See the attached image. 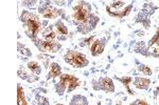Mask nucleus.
Listing matches in <instances>:
<instances>
[{
	"instance_id": "obj_16",
	"label": "nucleus",
	"mask_w": 159,
	"mask_h": 105,
	"mask_svg": "<svg viewBox=\"0 0 159 105\" xmlns=\"http://www.w3.org/2000/svg\"><path fill=\"white\" fill-rule=\"evenodd\" d=\"M130 80H132L130 78H123V79H122V82L124 83V85L129 86V83L130 82Z\"/></svg>"
},
{
	"instance_id": "obj_13",
	"label": "nucleus",
	"mask_w": 159,
	"mask_h": 105,
	"mask_svg": "<svg viewBox=\"0 0 159 105\" xmlns=\"http://www.w3.org/2000/svg\"><path fill=\"white\" fill-rule=\"evenodd\" d=\"M18 104L22 105V104H27L25 100V95H24V91H22L21 86H18Z\"/></svg>"
},
{
	"instance_id": "obj_10",
	"label": "nucleus",
	"mask_w": 159,
	"mask_h": 105,
	"mask_svg": "<svg viewBox=\"0 0 159 105\" xmlns=\"http://www.w3.org/2000/svg\"><path fill=\"white\" fill-rule=\"evenodd\" d=\"M148 84H150V80H148V79L139 78V79L136 80L135 85L137 86L138 88H148Z\"/></svg>"
},
{
	"instance_id": "obj_3",
	"label": "nucleus",
	"mask_w": 159,
	"mask_h": 105,
	"mask_svg": "<svg viewBox=\"0 0 159 105\" xmlns=\"http://www.w3.org/2000/svg\"><path fill=\"white\" fill-rule=\"evenodd\" d=\"M79 80L73 76L70 75H63L61 77V86L63 87V89H66L68 91H71L72 89H74L76 86L79 85Z\"/></svg>"
},
{
	"instance_id": "obj_2",
	"label": "nucleus",
	"mask_w": 159,
	"mask_h": 105,
	"mask_svg": "<svg viewBox=\"0 0 159 105\" xmlns=\"http://www.w3.org/2000/svg\"><path fill=\"white\" fill-rule=\"evenodd\" d=\"M65 60L75 67H82V66L87 65V63H88L85 56L76 52H69L65 56Z\"/></svg>"
},
{
	"instance_id": "obj_14",
	"label": "nucleus",
	"mask_w": 159,
	"mask_h": 105,
	"mask_svg": "<svg viewBox=\"0 0 159 105\" xmlns=\"http://www.w3.org/2000/svg\"><path fill=\"white\" fill-rule=\"evenodd\" d=\"M28 67H29L31 71H36L37 73H39V65H38L36 62H30L29 64H28Z\"/></svg>"
},
{
	"instance_id": "obj_18",
	"label": "nucleus",
	"mask_w": 159,
	"mask_h": 105,
	"mask_svg": "<svg viewBox=\"0 0 159 105\" xmlns=\"http://www.w3.org/2000/svg\"><path fill=\"white\" fill-rule=\"evenodd\" d=\"M55 1H56V2H57V1H58V3H61V2H63V1H64V0H55Z\"/></svg>"
},
{
	"instance_id": "obj_8",
	"label": "nucleus",
	"mask_w": 159,
	"mask_h": 105,
	"mask_svg": "<svg viewBox=\"0 0 159 105\" xmlns=\"http://www.w3.org/2000/svg\"><path fill=\"white\" fill-rule=\"evenodd\" d=\"M42 50L43 52H56V45L53 42H50V41H43L42 42Z\"/></svg>"
},
{
	"instance_id": "obj_12",
	"label": "nucleus",
	"mask_w": 159,
	"mask_h": 105,
	"mask_svg": "<svg viewBox=\"0 0 159 105\" xmlns=\"http://www.w3.org/2000/svg\"><path fill=\"white\" fill-rule=\"evenodd\" d=\"M55 30L60 35H67V33H68L67 29H66V27L64 26L61 22H58L57 24H55Z\"/></svg>"
},
{
	"instance_id": "obj_17",
	"label": "nucleus",
	"mask_w": 159,
	"mask_h": 105,
	"mask_svg": "<svg viewBox=\"0 0 159 105\" xmlns=\"http://www.w3.org/2000/svg\"><path fill=\"white\" fill-rule=\"evenodd\" d=\"M154 41H155V42H154V45H156V46H159V34H158L157 37L154 39Z\"/></svg>"
},
{
	"instance_id": "obj_5",
	"label": "nucleus",
	"mask_w": 159,
	"mask_h": 105,
	"mask_svg": "<svg viewBox=\"0 0 159 105\" xmlns=\"http://www.w3.org/2000/svg\"><path fill=\"white\" fill-rule=\"evenodd\" d=\"M39 13H42V15L43 17L46 18H50V19H53L57 16V12L54 11L52 7L50 6H47L45 9H39Z\"/></svg>"
},
{
	"instance_id": "obj_11",
	"label": "nucleus",
	"mask_w": 159,
	"mask_h": 105,
	"mask_svg": "<svg viewBox=\"0 0 159 105\" xmlns=\"http://www.w3.org/2000/svg\"><path fill=\"white\" fill-rule=\"evenodd\" d=\"M55 37H56V35H55V33L54 32H52V30H48L47 32L43 34V38H45V40L46 41H50V42H53L55 39Z\"/></svg>"
},
{
	"instance_id": "obj_15",
	"label": "nucleus",
	"mask_w": 159,
	"mask_h": 105,
	"mask_svg": "<svg viewBox=\"0 0 159 105\" xmlns=\"http://www.w3.org/2000/svg\"><path fill=\"white\" fill-rule=\"evenodd\" d=\"M140 71H142L143 74H145V75H151V74H152V71H151L148 66H144V65L140 66Z\"/></svg>"
},
{
	"instance_id": "obj_7",
	"label": "nucleus",
	"mask_w": 159,
	"mask_h": 105,
	"mask_svg": "<svg viewBox=\"0 0 159 105\" xmlns=\"http://www.w3.org/2000/svg\"><path fill=\"white\" fill-rule=\"evenodd\" d=\"M100 84H101V88L105 89L107 91H114V84H112V81L108 78H104L100 81Z\"/></svg>"
},
{
	"instance_id": "obj_6",
	"label": "nucleus",
	"mask_w": 159,
	"mask_h": 105,
	"mask_svg": "<svg viewBox=\"0 0 159 105\" xmlns=\"http://www.w3.org/2000/svg\"><path fill=\"white\" fill-rule=\"evenodd\" d=\"M103 44H102L100 41H94L92 42V44L90 45V50H91V53L93 56H97L99 54H101L103 52Z\"/></svg>"
},
{
	"instance_id": "obj_4",
	"label": "nucleus",
	"mask_w": 159,
	"mask_h": 105,
	"mask_svg": "<svg viewBox=\"0 0 159 105\" xmlns=\"http://www.w3.org/2000/svg\"><path fill=\"white\" fill-rule=\"evenodd\" d=\"M73 19L75 20V22L78 23H85V22L88 20L89 18V14L87 9H85L82 6H76L75 7H73Z\"/></svg>"
},
{
	"instance_id": "obj_9",
	"label": "nucleus",
	"mask_w": 159,
	"mask_h": 105,
	"mask_svg": "<svg viewBox=\"0 0 159 105\" xmlns=\"http://www.w3.org/2000/svg\"><path fill=\"white\" fill-rule=\"evenodd\" d=\"M60 74H61V67H60V65L56 64V63H53V64L51 65L50 73L48 74V79L52 78V77H54V76H58Z\"/></svg>"
},
{
	"instance_id": "obj_1",
	"label": "nucleus",
	"mask_w": 159,
	"mask_h": 105,
	"mask_svg": "<svg viewBox=\"0 0 159 105\" xmlns=\"http://www.w3.org/2000/svg\"><path fill=\"white\" fill-rule=\"evenodd\" d=\"M22 20L25 21V32L28 33V35H29L30 37L36 36L38 30H40L39 20H38L34 15H30V14H29V17L22 16Z\"/></svg>"
}]
</instances>
